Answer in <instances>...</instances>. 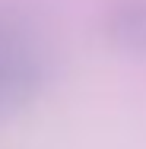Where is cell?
<instances>
[{"instance_id": "cell-1", "label": "cell", "mask_w": 146, "mask_h": 149, "mask_svg": "<svg viewBox=\"0 0 146 149\" xmlns=\"http://www.w3.org/2000/svg\"><path fill=\"white\" fill-rule=\"evenodd\" d=\"M41 83V54L26 35L0 29V114L26 105Z\"/></svg>"}, {"instance_id": "cell-2", "label": "cell", "mask_w": 146, "mask_h": 149, "mask_svg": "<svg viewBox=\"0 0 146 149\" xmlns=\"http://www.w3.org/2000/svg\"><path fill=\"white\" fill-rule=\"evenodd\" d=\"M111 35L121 41V48L146 54V0H127L111 16Z\"/></svg>"}]
</instances>
